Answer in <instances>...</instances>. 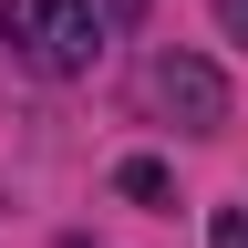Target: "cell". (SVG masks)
I'll return each instance as SVG.
<instances>
[{
    "label": "cell",
    "mask_w": 248,
    "mask_h": 248,
    "mask_svg": "<svg viewBox=\"0 0 248 248\" xmlns=\"http://www.w3.org/2000/svg\"><path fill=\"white\" fill-rule=\"evenodd\" d=\"M11 52L31 73H83L93 62V0H11Z\"/></svg>",
    "instance_id": "cell-1"
},
{
    "label": "cell",
    "mask_w": 248,
    "mask_h": 248,
    "mask_svg": "<svg viewBox=\"0 0 248 248\" xmlns=\"http://www.w3.org/2000/svg\"><path fill=\"white\" fill-rule=\"evenodd\" d=\"M145 93H155V104H166V114H186V124H217V114H228V93H217V73H207V62H155V73H145Z\"/></svg>",
    "instance_id": "cell-2"
},
{
    "label": "cell",
    "mask_w": 248,
    "mask_h": 248,
    "mask_svg": "<svg viewBox=\"0 0 248 248\" xmlns=\"http://www.w3.org/2000/svg\"><path fill=\"white\" fill-rule=\"evenodd\" d=\"M217 248H248V207H217V228H207Z\"/></svg>",
    "instance_id": "cell-3"
},
{
    "label": "cell",
    "mask_w": 248,
    "mask_h": 248,
    "mask_svg": "<svg viewBox=\"0 0 248 248\" xmlns=\"http://www.w3.org/2000/svg\"><path fill=\"white\" fill-rule=\"evenodd\" d=\"M217 21H228V42H248V0H217Z\"/></svg>",
    "instance_id": "cell-4"
}]
</instances>
